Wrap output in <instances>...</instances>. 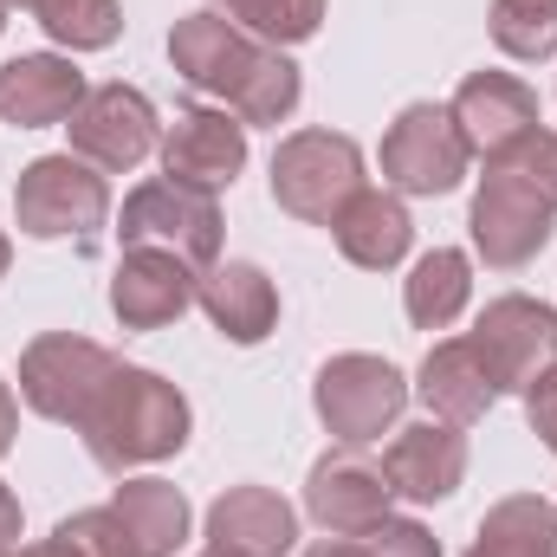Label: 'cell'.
I'll use <instances>...</instances> for the list:
<instances>
[{
	"mask_svg": "<svg viewBox=\"0 0 557 557\" xmlns=\"http://www.w3.org/2000/svg\"><path fill=\"white\" fill-rule=\"evenodd\" d=\"M13 557H78V552H72V545L52 532V539H39V545H26V552H13Z\"/></svg>",
	"mask_w": 557,
	"mask_h": 557,
	"instance_id": "836d02e7",
	"label": "cell"
},
{
	"mask_svg": "<svg viewBox=\"0 0 557 557\" xmlns=\"http://www.w3.org/2000/svg\"><path fill=\"white\" fill-rule=\"evenodd\" d=\"M195 278L201 273L188 260H175L162 247H131L117 278H111V311L124 331H162L195 305Z\"/></svg>",
	"mask_w": 557,
	"mask_h": 557,
	"instance_id": "5bb4252c",
	"label": "cell"
},
{
	"mask_svg": "<svg viewBox=\"0 0 557 557\" xmlns=\"http://www.w3.org/2000/svg\"><path fill=\"white\" fill-rule=\"evenodd\" d=\"M447 111H454V124H460V137H467L473 156H499V149H512V143L525 137V131H539V98L512 72H473L454 91Z\"/></svg>",
	"mask_w": 557,
	"mask_h": 557,
	"instance_id": "9a60e30c",
	"label": "cell"
},
{
	"mask_svg": "<svg viewBox=\"0 0 557 557\" xmlns=\"http://www.w3.org/2000/svg\"><path fill=\"white\" fill-rule=\"evenodd\" d=\"M467 557H557V506L545 493H512V499H499V506L480 519Z\"/></svg>",
	"mask_w": 557,
	"mask_h": 557,
	"instance_id": "7402d4cb",
	"label": "cell"
},
{
	"mask_svg": "<svg viewBox=\"0 0 557 557\" xmlns=\"http://www.w3.org/2000/svg\"><path fill=\"white\" fill-rule=\"evenodd\" d=\"M65 131H72V156H85V162L104 169V175L137 169L143 156L162 143L156 104H149L143 91H131V85H91V91L78 98V111L65 117Z\"/></svg>",
	"mask_w": 557,
	"mask_h": 557,
	"instance_id": "8fae6325",
	"label": "cell"
},
{
	"mask_svg": "<svg viewBox=\"0 0 557 557\" xmlns=\"http://www.w3.org/2000/svg\"><path fill=\"white\" fill-rule=\"evenodd\" d=\"M311 403H318V421L337 434V447H370L383 441L396 416L409 409V383L396 363L383 357H363V350H344L318 370L311 383Z\"/></svg>",
	"mask_w": 557,
	"mask_h": 557,
	"instance_id": "8992f818",
	"label": "cell"
},
{
	"mask_svg": "<svg viewBox=\"0 0 557 557\" xmlns=\"http://www.w3.org/2000/svg\"><path fill=\"white\" fill-rule=\"evenodd\" d=\"M195 305L208 311V324H214L227 344H260L278 324V292L253 260H214V267H201Z\"/></svg>",
	"mask_w": 557,
	"mask_h": 557,
	"instance_id": "d6986e66",
	"label": "cell"
},
{
	"mask_svg": "<svg viewBox=\"0 0 557 557\" xmlns=\"http://www.w3.org/2000/svg\"><path fill=\"white\" fill-rule=\"evenodd\" d=\"M111 376H117V357L78 331H46L20 350V403L46 421H65V428L91 416V403L104 396Z\"/></svg>",
	"mask_w": 557,
	"mask_h": 557,
	"instance_id": "5b68a950",
	"label": "cell"
},
{
	"mask_svg": "<svg viewBox=\"0 0 557 557\" xmlns=\"http://www.w3.org/2000/svg\"><path fill=\"white\" fill-rule=\"evenodd\" d=\"M467 292H473L467 253H454V247H434V253H421L416 273H409V285H403L409 324H416V331H447V324L467 311Z\"/></svg>",
	"mask_w": 557,
	"mask_h": 557,
	"instance_id": "603a6c76",
	"label": "cell"
},
{
	"mask_svg": "<svg viewBox=\"0 0 557 557\" xmlns=\"http://www.w3.org/2000/svg\"><path fill=\"white\" fill-rule=\"evenodd\" d=\"M0 26H7V0H0Z\"/></svg>",
	"mask_w": 557,
	"mask_h": 557,
	"instance_id": "d590c367",
	"label": "cell"
},
{
	"mask_svg": "<svg viewBox=\"0 0 557 557\" xmlns=\"http://www.w3.org/2000/svg\"><path fill=\"white\" fill-rule=\"evenodd\" d=\"M59 539H65V545H72L78 557H143L117 506H91V512H72V519L59 525Z\"/></svg>",
	"mask_w": 557,
	"mask_h": 557,
	"instance_id": "83f0119b",
	"label": "cell"
},
{
	"mask_svg": "<svg viewBox=\"0 0 557 557\" xmlns=\"http://www.w3.org/2000/svg\"><path fill=\"white\" fill-rule=\"evenodd\" d=\"M473 247L486 267L519 273L539 260L557 227V131H525L512 149L486 156V182L473 195Z\"/></svg>",
	"mask_w": 557,
	"mask_h": 557,
	"instance_id": "7a4b0ae2",
	"label": "cell"
},
{
	"mask_svg": "<svg viewBox=\"0 0 557 557\" xmlns=\"http://www.w3.org/2000/svg\"><path fill=\"white\" fill-rule=\"evenodd\" d=\"M91 460L104 473H131L149 460H169L188 441V403L175 383H162L156 370H124L104 383V396L91 403V416L78 421Z\"/></svg>",
	"mask_w": 557,
	"mask_h": 557,
	"instance_id": "3957f363",
	"label": "cell"
},
{
	"mask_svg": "<svg viewBox=\"0 0 557 557\" xmlns=\"http://www.w3.org/2000/svg\"><path fill=\"white\" fill-rule=\"evenodd\" d=\"M13 428H20V403H13V389L0 383V454L13 447Z\"/></svg>",
	"mask_w": 557,
	"mask_h": 557,
	"instance_id": "d6a6232c",
	"label": "cell"
},
{
	"mask_svg": "<svg viewBox=\"0 0 557 557\" xmlns=\"http://www.w3.org/2000/svg\"><path fill=\"white\" fill-rule=\"evenodd\" d=\"M162 175L169 182H188V188H227L240 169H247V124L234 111H214V104H195L182 111L169 131H162Z\"/></svg>",
	"mask_w": 557,
	"mask_h": 557,
	"instance_id": "4fadbf2b",
	"label": "cell"
},
{
	"mask_svg": "<svg viewBox=\"0 0 557 557\" xmlns=\"http://www.w3.org/2000/svg\"><path fill=\"white\" fill-rule=\"evenodd\" d=\"M363 188V149L337 131H298L278 143L273 156V201L285 214L331 227L344 214V201Z\"/></svg>",
	"mask_w": 557,
	"mask_h": 557,
	"instance_id": "52a82bcc",
	"label": "cell"
},
{
	"mask_svg": "<svg viewBox=\"0 0 557 557\" xmlns=\"http://www.w3.org/2000/svg\"><path fill=\"white\" fill-rule=\"evenodd\" d=\"M7 260H13V247H7V234H0V278H7Z\"/></svg>",
	"mask_w": 557,
	"mask_h": 557,
	"instance_id": "e575fe53",
	"label": "cell"
},
{
	"mask_svg": "<svg viewBox=\"0 0 557 557\" xmlns=\"http://www.w3.org/2000/svg\"><path fill=\"white\" fill-rule=\"evenodd\" d=\"M331 240H337V253H344L350 267H363V273H389V267L409 253L416 221H409V208H403L396 195H383V188H357V195L344 201V214L331 221Z\"/></svg>",
	"mask_w": 557,
	"mask_h": 557,
	"instance_id": "44dd1931",
	"label": "cell"
},
{
	"mask_svg": "<svg viewBox=\"0 0 557 557\" xmlns=\"http://www.w3.org/2000/svg\"><path fill=\"white\" fill-rule=\"evenodd\" d=\"M85 98V72L59 52H26V59H7L0 65V117L13 131H46V124H65Z\"/></svg>",
	"mask_w": 557,
	"mask_h": 557,
	"instance_id": "ac0fdd59",
	"label": "cell"
},
{
	"mask_svg": "<svg viewBox=\"0 0 557 557\" xmlns=\"http://www.w3.org/2000/svg\"><path fill=\"white\" fill-rule=\"evenodd\" d=\"M493 46L506 59H552L557 0H493Z\"/></svg>",
	"mask_w": 557,
	"mask_h": 557,
	"instance_id": "4316f807",
	"label": "cell"
},
{
	"mask_svg": "<svg viewBox=\"0 0 557 557\" xmlns=\"http://www.w3.org/2000/svg\"><path fill=\"white\" fill-rule=\"evenodd\" d=\"M117 234H124V247H162V253H175L188 267H214V253H221V201L208 188L156 175L124 201Z\"/></svg>",
	"mask_w": 557,
	"mask_h": 557,
	"instance_id": "ba28073f",
	"label": "cell"
},
{
	"mask_svg": "<svg viewBox=\"0 0 557 557\" xmlns=\"http://www.w3.org/2000/svg\"><path fill=\"white\" fill-rule=\"evenodd\" d=\"M208 557H214V552H208Z\"/></svg>",
	"mask_w": 557,
	"mask_h": 557,
	"instance_id": "74e56055",
	"label": "cell"
},
{
	"mask_svg": "<svg viewBox=\"0 0 557 557\" xmlns=\"http://www.w3.org/2000/svg\"><path fill=\"white\" fill-rule=\"evenodd\" d=\"M0 557H13V552H0Z\"/></svg>",
	"mask_w": 557,
	"mask_h": 557,
	"instance_id": "8d00e7d4",
	"label": "cell"
},
{
	"mask_svg": "<svg viewBox=\"0 0 557 557\" xmlns=\"http://www.w3.org/2000/svg\"><path fill=\"white\" fill-rule=\"evenodd\" d=\"M214 13H227L240 33L267 46H298L324 26V0H214Z\"/></svg>",
	"mask_w": 557,
	"mask_h": 557,
	"instance_id": "484cf974",
	"label": "cell"
},
{
	"mask_svg": "<svg viewBox=\"0 0 557 557\" xmlns=\"http://www.w3.org/2000/svg\"><path fill=\"white\" fill-rule=\"evenodd\" d=\"M525 421H532V434L557 454V370L545 376V383H532V389H525Z\"/></svg>",
	"mask_w": 557,
	"mask_h": 557,
	"instance_id": "f546056e",
	"label": "cell"
},
{
	"mask_svg": "<svg viewBox=\"0 0 557 557\" xmlns=\"http://www.w3.org/2000/svg\"><path fill=\"white\" fill-rule=\"evenodd\" d=\"M111 506L124 512L143 557H175V545L188 539V499L169 480H124Z\"/></svg>",
	"mask_w": 557,
	"mask_h": 557,
	"instance_id": "cb8c5ba5",
	"label": "cell"
},
{
	"mask_svg": "<svg viewBox=\"0 0 557 557\" xmlns=\"http://www.w3.org/2000/svg\"><path fill=\"white\" fill-rule=\"evenodd\" d=\"M7 7H26L59 46L72 52H104L117 33H124V13L117 0H7Z\"/></svg>",
	"mask_w": 557,
	"mask_h": 557,
	"instance_id": "d4e9b609",
	"label": "cell"
},
{
	"mask_svg": "<svg viewBox=\"0 0 557 557\" xmlns=\"http://www.w3.org/2000/svg\"><path fill=\"white\" fill-rule=\"evenodd\" d=\"M467 162H473V149H467L447 104H409L389 124V137H383V182L403 188V195H447V188H460Z\"/></svg>",
	"mask_w": 557,
	"mask_h": 557,
	"instance_id": "30bf717a",
	"label": "cell"
},
{
	"mask_svg": "<svg viewBox=\"0 0 557 557\" xmlns=\"http://www.w3.org/2000/svg\"><path fill=\"white\" fill-rule=\"evenodd\" d=\"M363 539H370L376 557H441V545L428 539V525H416V519H383V525H370Z\"/></svg>",
	"mask_w": 557,
	"mask_h": 557,
	"instance_id": "f1b7e54d",
	"label": "cell"
},
{
	"mask_svg": "<svg viewBox=\"0 0 557 557\" xmlns=\"http://www.w3.org/2000/svg\"><path fill=\"white\" fill-rule=\"evenodd\" d=\"M467 344L480 350V363H486V376L499 389L525 396L532 383H545L557 370V311L539 305V298H525V292H506V298H493L480 311Z\"/></svg>",
	"mask_w": 557,
	"mask_h": 557,
	"instance_id": "9c48e42d",
	"label": "cell"
},
{
	"mask_svg": "<svg viewBox=\"0 0 557 557\" xmlns=\"http://www.w3.org/2000/svg\"><path fill=\"white\" fill-rule=\"evenodd\" d=\"M305 557H376V552H370V539L357 532V539H318Z\"/></svg>",
	"mask_w": 557,
	"mask_h": 557,
	"instance_id": "4dcf8cb0",
	"label": "cell"
},
{
	"mask_svg": "<svg viewBox=\"0 0 557 557\" xmlns=\"http://www.w3.org/2000/svg\"><path fill=\"white\" fill-rule=\"evenodd\" d=\"M416 396L428 403V416L434 421H447V428H473V421L493 409L499 383L486 376V363H480V350H473L467 337H447V344L428 350V363H421V376H416Z\"/></svg>",
	"mask_w": 557,
	"mask_h": 557,
	"instance_id": "ffe728a7",
	"label": "cell"
},
{
	"mask_svg": "<svg viewBox=\"0 0 557 557\" xmlns=\"http://www.w3.org/2000/svg\"><path fill=\"white\" fill-rule=\"evenodd\" d=\"M389 499H396V486H389L383 460H370L363 447L324 454V460L311 467V480H305V512H311L331 539H357V532L383 525V519H389Z\"/></svg>",
	"mask_w": 557,
	"mask_h": 557,
	"instance_id": "7c38bea8",
	"label": "cell"
},
{
	"mask_svg": "<svg viewBox=\"0 0 557 557\" xmlns=\"http://www.w3.org/2000/svg\"><path fill=\"white\" fill-rule=\"evenodd\" d=\"M0 552H20V499L0 486Z\"/></svg>",
	"mask_w": 557,
	"mask_h": 557,
	"instance_id": "1f68e13d",
	"label": "cell"
},
{
	"mask_svg": "<svg viewBox=\"0 0 557 557\" xmlns=\"http://www.w3.org/2000/svg\"><path fill=\"white\" fill-rule=\"evenodd\" d=\"M383 473L396 486V499H416V506H434L460 486L467 473V441L460 428L447 421H416V428H396V441L383 447Z\"/></svg>",
	"mask_w": 557,
	"mask_h": 557,
	"instance_id": "e0dca14e",
	"label": "cell"
},
{
	"mask_svg": "<svg viewBox=\"0 0 557 557\" xmlns=\"http://www.w3.org/2000/svg\"><path fill=\"white\" fill-rule=\"evenodd\" d=\"M13 214L33 240H91L111 221V188L85 156H39L13 182Z\"/></svg>",
	"mask_w": 557,
	"mask_h": 557,
	"instance_id": "277c9868",
	"label": "cell"
},
{
	"mask_svg": "<svg viewBox=\"0 0 557 557\" xmlns=\"http://www.w3.org/2000/svg\"><path fill=\"white\" fill-rule=\"evenodd\" d=\"M298 539V512L273 486H227L208 506V552L214 557H285Z\"/></svg>",
	"mask_w": 557,
	"mask_h": 557,
	"instance_id": "2e32d148",
	"label": "cell"
},
{
	"mask_svg": "<svg viewBox=\"0 0 557 557\" xmlns=\"http://www.w3.org/2000/svg\"><path fill=\"white\" fill-rule=\"evenodd\" d=\"M169 59L182 72V85H195L201 98H221V111H234L240 124H285L298 111V65L240 33L227 13L201 7V13H182L175 33H169Z\"/></svg>",
	"mask_w": 557,
	"mask_h": 557,
	"instance_id": "6da1fadb",
	"label": "cell"
}]
</instances>
